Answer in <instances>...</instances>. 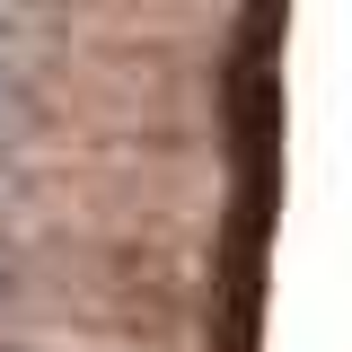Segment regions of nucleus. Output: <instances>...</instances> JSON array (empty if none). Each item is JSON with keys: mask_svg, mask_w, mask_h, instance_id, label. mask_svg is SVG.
<instances>
[{"mask_svg": "<svg viewBox=\"0 0 352 352\" xmlns=\"http://www.w3.org/2000/svg\"><path fill=\"white\" fill-rule=\"evenodd\" d=\"M62 44V9L53 0H0V71H27L36 80Z\"/></svg>", "mask_w": 352, "mask_h": 352, "instance_id": "obj_1", "label": "nucleus"}, {"mask_svg": "<svg viewBox=\"0 0 352 352\" xmlns=\"http://www.w3.org/2000/svg\"><path fill=\"white\" fill-rule=\"evenodd\" d=\"M0 352H9V344H0Z\"/></svg>", "mask_w": 352, "mask_h": 352, "instance_id": "obj_3", "label": "nucleus"}, {"mask_svg": "<svg viewBox=\"0 0 352 352\" xmlns=\"http://www.w3.org/2000/svg\"><path fill=\"white\" fill-rule=\"evenodd\" d=\"M27 124H36V80H27V71H0V150Z\"/></svg>", "mask_w": 352, "mask_h": 352, "instance_id": "obj_2", "label": "nucleus"}]
</instances>
